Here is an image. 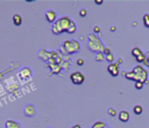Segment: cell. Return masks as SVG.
<instances>
[{"mask_svg":"<svg viewBox=\"0 0 149 128\" xmlns=\"http://www.w3.org/2000/svg\"><path fill=\"white\" fill-rule=\"evenodd\" d=\"M123 62V59L122 58H119V61H118V64H121Z\"/></svg>","mask_w":149,"mask_h":128,"instance_id":"f546056e","label":"cell"},{"mask_svg":"<svg viewBox=\"0 0 149 128\" xmlns=\"http://www.w3.org/2000/svg\"><path fill=\"white\" fill-rule=\"evenodd\" d=\"M46 18L49 22H54L55 19H56V12L54 10H51V9L48 10L46 12Z\"/></svg>","mask_w":149,"mask_h":128,"instance_id":"ba28073f","label":"cell"},{"mask_svg":"<svg viewBox=\"0 0 149 128\" xmlns=\"http://www.w3.org/2000/svg\"><path fill=\"white\" fill-rule=\"evenodd\" d=\"M5 127L6 128H20L19 123L15 122V121H12V120H7L5 122Z\"/></svg>","mask_w":149,"mask_h":128,"instance_id":"9c48e42d","label":"cell"},{"mask_svg":"<svg viewBox=\"0 0 149 128\" xmlns=\"http://www.w3.org/2000/svg\"><path fill=\"white\" fill-rule=\"evenodd\" d=\"M108 113L111 115V116H116L117 115V110H115V109H113V108H110L109 110H108Z\"/></svg>","mask_w":149,"mask_h":128,"instance_id":"7402d4cb","label":"cell"},{"mask_svg":"<svg viewBox=\"0 0 149 128\" xmlns=\"http://www.w3.org/2000/svg\"><path fill=\"white\" fill-rule=\"evenodd\" d=\"M133 111H134V113H135L136 115H141V114L143 113V108H142V106H140V105H136V106L134 107Z\"/></svg>","mask_w":149,"mask_h":128,"instance_id":"5bb4252c","label":"cell"},{"mask_svg":"<svg viewBox=\"0 0 149 128\" xmlns=\"http://www.w3.org/2000/svg\"><path fill=\"white\" fill-rule=\"evenodd\" d=\"M105 59H106V57H105V54H103V53H101V52L96 53V56H95V60H96V61L101 62V61H103Z\"/></svg>","mask_w":149,"mask_h":128,"instance_id":"9a60e30c","label":"cell"},{"mask_svg":"<svg viewBox=\"0 0 149 128\" xmlns=\"http://www.w3.org/2000/svg\"><path fill=\"white\" fill-rule=\"evenodd\" d=\"M116 30H117V27H116L115 25H112V26H111V32H115Z\"/></svg>","mask_w":149,"mask_h":128,"instance_id":"83f0119b","label":"cell"},{"mask_svg":"<svg viewBox=\"0 0 149 128\" xmlns=\"http://www.w3.org/2000/svg\"><path fill=\"white\" fill-rule=\"evenodd\" d=\"M93 31H94V33H100V27L98 25H95L94 29H93Z\"/></svg>","mask_w":149,"mask_h":128,"instance_id":"484cf974","label":"cell"},{"mask_svg":"<svg viewBox=\"0 0 149 128\" xmlns=\"http://www.w3.org/2000/svg\"><path fill=\"white\" fill-rule=\"evenodd\" d=\"M106 60L108 61V62H110L111 64L114 62V55L111 53L110 55H108V56H106Z\"/></svg>","mask_w":149,"mask_h":128,"instance_id":"d6986e66","label":"cell"},{"mask_svg":"<svg viewBox=\"0 0 149 128\" xmlns=\"http://www.w3.org/2000/svg\"><path fill=\"white\" fill-rule=\"evenodd\" d=\"M147 67H148V68H149V64H148V66H147Z\"/></svg>","mask_w":149,"mask_h":128,"instance_id":"4dcf8cb0","label":"cell"},{"mask_svg":"<svg viewBox=\"0 0 149 128\" xmlns=\"http://www.w3.org/2000/svg\"><path fill=\"white\" fill-rule=\"evenodd\" d=\"M94 2H95L97 5H100V4H102V2H103V1H102V0H95Z\"/></svg>","mask_w":149,"mask_h":128,"instance_id":"4316f807","label":"cell"},{"mask_svg":"<svg viewBox=\"0 0 149 128\" xmlns=\"http://www.w3.org/2000/svg\"><path fill=\"white\" fill-rule=\"evenodd\" d=\"M143 87H144V83H143V82L136 81V83H135V88H136L137 90H142V89H143Z\"/></svg>","mask_w":149,"mask_h":128,"instance_id":"ffe728a7","label":"cell"},{"mask_svg":"<svg viewBox=\"0 0 149 128\" xmlns=\"http://www.w3.org/2000/svg\"><path fill=\"white\" fill-rule=\"evenodd\" d=\"M12 19H13V23L15 25H20L21 22H22V17L19 14H14L13 17H12Z\"/></svg>","mask_w":149,"mask_h":128,"instance_id":"7c38bea8","label":"cell"},{"mask_svg":"<svg viewBox=\"0 0 149 128\" xmlns=\"http://www.w3.org/2000/svg\"><path fill=\"white\" fill-rule=\"evenodd\" d=\"M131 54H132V56H134V57L136 58V57H138V56H140V55H142V54H144V53H143V51H142L139 47H135V48L132 49Z\"/></svg>","mask_w":149,"mask_h":128,"instance_id":"8fae6325","label":"cell"},{"mask_svg":"<svg viewBox=\"0 0 149 128\" xmlns=\"http://www.w3.org/2000/svg\"><path fill=\"white\" fill-rule=\"evenodd\" d=\"M64 48L66 49L67 53L73 54V53L78 52L80 50V45H79V43L77 41H74V40H72V41H66L64 43Z\"/></svg>","mask_w":149,"mask_h":128,"instance_id":"277c9868","label":"cell"},{"mask_svg":"<svg viewBox=\"0 0 149 128\" xmlns=\"http://www.w3.org/2000/svg\"><path fill=\"white\" fill-rule=\"evenodd\" d=\"M88 45H89V49L91 51H97L98 53H99L100 50L103 51V49H105L103 46H102V43L94 35H89V43H88Z\"/></svg>","mask_w":149,"mask_h":128,"instance_id":"3957f363","label":"cell"},{"mask_svg":"<svg viewBox=\"0 0 149 128\" xmlns=\"http://www.w3.org/2000/svg\"><path fill=\"white\" fill-rule=\"evenodd\" d=\"M91 128H109L108 127V124L105 122V121H96L92 124Z\"/></svg>","mask_w":149,"mask_h":128,"instance_id":"30bf717a","label":"cell"},{"mask_svg":"<svg viewBox=\"0 0 149 128\" xmlns=\"http://www.w3.org/2000/svg\"><path fill=\"white\" fill-rule=\"evenodd\" d=\"M143 23L146 27H149V13H145L143 15Z\"/></svg>","mask_w":149,"mask_h":128,"instance_id":"e0dca14e","label":"cell"},{"mask_svg":"<svg viewBox=\"0 0 149 128\" xmlns=\"http://www.w3.org/2000/svg\"><path fill=\"white\" fill-rule=\"evenodd\" d=\"M133 74H134V81H140L143 82L144 84L149 83L148 78V72L146 69H144L143 66L141 65H136L134 67V69L132 70Z\"/></svg>","mask_w":149,"mask_h":128,"instance_id":"7a4b0ae2","label":"cell"},{"mask_svg":"<svg viewBox=\"0 0 149 128\" xmlns=\"http://www.w3.org/2000/svg\"><path fill=\"white\" fill-rule=\"evenodd\" d=\"M72 22V19L68 16H63L59 18L53 24V33L54 34H61L63 32H68V29Z\"/></svg>","mask_w":149,"mask_h":128,"instance_id":"6da1fadb","label":"cell"},{"mask_svg":"<svg viewBox=\"0 0 149 128\" xmlns=\"http://www.w3.org/2000/svg\"><path fill=\"white\" fill-rule=\"evenodd\" d=\"M79 14H80V16H81V17H85V16L87 15V10H86L85 8H82V9H80Z\"/></svg>","mask_w":149,"mask_h":128,"instance_id":"44dd1931","label":"cell"},{"mask_svg":"<svg viewBox=\"0 0 149 128\" xmlns=\"http://www.w3.org/2000/svg\"><path fill=\"white\" fill-rule=\"evenodd\" d=\"M119 119H120L121 122H124V123L128 122L129 119H130V114H129V112H128L127 110H122V111L119 113Z\"/></svg>","mask_w":149,"mask_h":128,"instance_id":"52a82bcc","label":"cell"},{"mask_svg":"<svg viewBox=\"0 0 149 128\" xmlns=\"http://www.w3.org/2000/svg\"><path fill=\"white\" fill-rule=\"evenodd\" d=\"M136 61H137L138 63H143V62L145 61V54H142V55L136 57Z\"/></svg>","mask_w":149,"mask_h":128,"instance_id":"ac0fdd59","label":"cell"},{"mask_svg":"<svg viewBox=\"0 0 149 128\" xmlns=\"http://www.w3.org/2000/svg\"><path fill=\"white\" fill-rule=\"evenodd\" d=\"M143 64H144V65H146V66H148V64H149V52L145 53V61L143 62Z\"/></svg>","mask_w":149,"mask_h":128,"instance_id":"603a6c76","label":"cell"},{"mask_svg":"<svg viewBox=\"0 0 149 128\" xmlns=\"http://www.w3.org/2000/svg\"><path fill=\"white\" fill-rule=\"evenodd\" d=\"M70 79L74 84H82L85 80V76L80 71H75L70 75Z\"/></svg>","mask_w":149,"mask_h":128,"instance_id":"5b68a950","label":"cell"},{"mask_svg":"<svg viewBox=\"0 0 149 128\" xmlns=\"http://www.w3.org/2000/svg\"><path fill=\"white\" fill-rule=\"evenodd\" d=\"M77 64H78L79 66H82V65L84 64V60H83L82 58H79V59L77 60Z\"/></svg>","mask_w":149,"mask_h":128,"instance_id":"d4e9b609","label":"cell"},{"mask_svg":"<svg viewBox=\"0 0 149 128\" xmlns=\"http://www.w3.org/2000/svg\"><path fill=\"white\" fill-rule=\"evenodd\" d=\"M102 53H103V54H105L106 56H108V55H110V54H111L112 52H111V49H110V48H105V49H103V52H102Z\"/></svg>","mask_w":149,"mask_h":128,"instance_id":"cb8c5ba5","label":"cell"},{"mask_svg":"<svg viewBox=\"0 0 149 128\" xmlns=\"http://www.w3.org/2000/svg\"><path fill=\"white\" fill-rule=\"evenodd\" d=\"M75 32H76V23L72 20V22H71V24H70V26H69L67 33H69V34H73V33H75Z\"/></svg>","mask_w":149,"mask_h":128,"instance_id":"2e32d148","label":"cell"},{"mask_svg":"<svg viewBox=\"0 0 149 128\" xmlns=\"http://www.w3.org/2000/svg\"><path fill=\"white\" fill-rule=\"evenodd\" d=\"M71 128H82V127H81V125H79V124H75V125H73Z\"/></svg>","mask_w":149,"mask_h":128,"instance_id":"f1b7e54d","label":"cell"},{"mask_svg":"<svg viewBox=\"0 0 149 128\" xmlns=\"http://www.w3.org/2000/svg\"><path fill=\"white\" fill-rule=\"evenodd\" d=\"M108 71L111 73L112 76H118L119 73H120V70H119V64L118 63H112L108 66Z\"/></svg>","mask_w":149,"mask_h":128,"instance_id":"8992f818","label":"cell"},{"mask_svg":"<svg viewBox=\"0 0 149 128\" xmlns=\"http://www.w3.org/2000/svg\"><path fill=\"white\" fill-rule=\"evenodd\" d=\"M20 74H21V76H23L24 78H27V77H29V76H31L32 71H31V69H29V68H23V69L20 71Z\"/></svg>","mask_w":149,"mask_h":128,"instance_id":"4fadbf2b","label":"cell"}]
</instances>
